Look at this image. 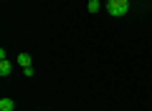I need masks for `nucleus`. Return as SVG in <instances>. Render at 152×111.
<instances>
[{"mask_svg": "<svg viewBox=\"0 0 152 111\" xmlns=\"http://www.w3.org/2000/svg\"><path fill=\"white\" fill-rule=\"evenodd\" d=\"M31 56H28V53H20V56H18V66H20V68H28V66H31Z\"/></svg>", "mask_w": 152, "mask_h": 111, "instance_id": "obj_4", "label": "nucleus"}, {"mask_svg": "<svg viewBox=\"0 0 152 111\" xmlns=\"http://www.w3.org/2000/svg\"><path fill=\"white\" fill-rule=\"evenodd\" d=\"M102 10V3L99 0H89V13H99Z\"/></svg>", "mask_w": 152, "mask_h": 111, "instance_id": "obj_5", "label": "nucleus"}, {"mask_svg": "<svg viewBox=\"0 0 152 111\" xmlns=\"http://www.w3.org/2000/svg\"><path fill=\"white\" fill-rule=\"evenodd\" d=\"M10 71H13V63L8 58H3L0 61V76H10Z\"/></svg>", "mask_w": 152, "mask_h": 111, "instance_id": "obj_2", "label": "nucleus"}, {"mask_svg": "<svg viewBox=\"0 0 152 111\" xmlns=\"http://www.w3.org/2000/svg\"><path fill=\"white\" fill-rule=\"evenodd\" d=\"M127 10H129V0H107V13L114 18H122L127 15Z\"/></svg>", "mask_w": 152, "mask_h": 111, "instance_id": "obj_1", "label": "nucleus"}, {"mask_svg": "<svg viewBox=\"0 0 152 111\" xmlns=\"http://www.w3.org/2000/svg\"><path fill=\"white\" fill-rule=\"evenodd\" d=\"M0 111H15V101L13 99H0Z\"/></svg>", "mask_w": 152, "mask_h": 111, "instance_id": "obj_3", "label": "nucleus"}]
</instances>
